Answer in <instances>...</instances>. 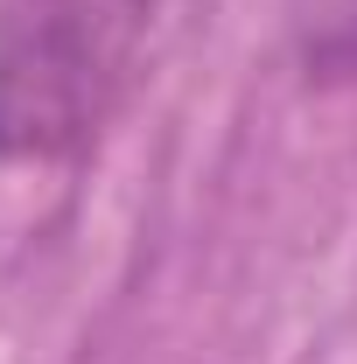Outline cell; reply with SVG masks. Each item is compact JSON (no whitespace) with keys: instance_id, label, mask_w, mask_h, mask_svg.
Returning a JSON list of instances; mask_svg holds the SVG:
<instances>
[{"instance_id":"1","label":"cell","mask_w":357,"mask_h":364,"mask_svg":"<svg viewBox=\"0 0 357 364\" xmlns=\"http://www.w3.org/2000/svg\"><path fill=\"white\" fill-rule=\"evenodd\" d=\"M105 91L98 0H7L0 7V154L56 161L91 134Z\"/></svg>"}]
</instances>
